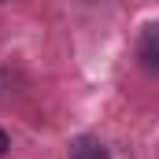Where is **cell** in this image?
I'll list each match as a JSON object with an SVG mask.
<instances>
[{
	"instance_id": "obj_1",
	"label": "cell",
	"mask_w": 159,
	"mask_h": 159,
	"mask_svg": "<svg viewBox=\"0 0 159 159\" xmlns=\"http://www.w3.org/2000/svg\"><path fill=\"white\" fill-rule=\"evenodd\" d=\"M137 63L152 78H159V22H148L141 30V37H137Z\"/></svg>"
},
{
	"instance_id": "obj_3",
	"label": "cell",
	"mask_w": 159,
	"mask_h": 159,
	"mask_svg": "<svg viewBox=\"0 0 159 159\" xmlns=\"http://www.w3.org/2000/svg\"><path fill=\"white\" fill-rule=\"evenodd\" d=\"M7 148H11V141H7V133H4V129H0V156H4V152H7Z\"/></svg>"
},
{
	"instance_id": "obj_2",
	"label": "cell",
	"mask_w": 159,
	"mask_h": 159,
	"mask_svg": "<svg viewBox=\"0 0 159 159\" xmlns=\"http://www.w3.org/2000/svg\"><path fill=\"white\" fill-rule=\"evenodd\" d=\"M70 159H107V148H104L96 137L81 133V137L70 141Z\"/></svg>"
},
{
	"instance_id": "obj_4",
	"label": "cell",
	"mask_w": 159,
	"mask_h": 159,
	"mask_svg": "<svg viewBox=\"0 0 159 159\" xmlns=\"http://www.w3.org/2000/svg\"><path fill=\"white\" fill-rule=\"evenodd\" d=\"M0 4H4V0H0Z\"/></svg>"
}]
</instances>
